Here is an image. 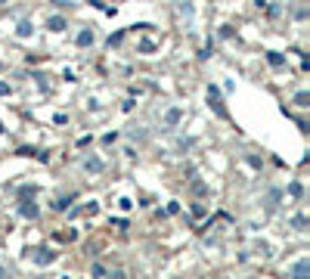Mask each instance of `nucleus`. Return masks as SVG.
Returning <instances> with one entry per match:
<instances>
[{
	"label": "nucleus",
	"instance_id": "1",
	"mask_svg": "<svg viewBox=\"0 0 310 279\" xmlns=\"http://www.w3.org/2000/svg\"><path fill=\"white\" fill-rule=\"evenodd\" d=\"M208 106L214 109L217 118H229V115H226V106H223V99H221V87H217V84H208Z\"/></svg>",
	"mask_w": 310,
	"mask_h": 279
},
{
	"label": "nucleus",
	"instance_id": "2",
	"mask_svg": "<svg viewBox=\"0 0 310 279\" xmlns=\"http://www.w3.org/2000/svg\"><path fill=\"white\" fill-rule=\"evenodd\" d=\"M16 211H19L22 220H38V217H41V205L34 202V199H19V208H16Z\"/></svg>",
	"mask_w": 310,
	"mask_h": 279
},
{
	"label": "nucleus",
	"instance_id": "3",
	"mask_svg": "<svg viewBox=\"0 0 310 279\" xmlns=\"http://www.w3.org/2000/svg\"><path fill=\"white\" fill-rule=\"evenodd\" d=\"M56 258H59V251L50 248V245H41L38 251H34V264H38V267H50Z\"/></svg>",
	"mask_w": 310,
	"mask_h": 279
},
{
	"label": "nucleus",
	"instance_id": "4",
	"mask_svg": "<svg viewBox=\"0 0 310 279\" xmlns=\"http://www.w3.org/2000/svg\"><path fill=\"white\" fill-rule=\"evenodd\" d=\"M16 155H25V158H38V161H50V152H44V149H34V146H19Z\"/></svg>",
	"mask_w": 310,
	"mask_h": 279
},
{
	"label": "nucleus",
	"instance_id": "5",
	"mask_svg": "<svg viewBox=\"0 0 310 279\" xmlns=\"http://www.w3.org/2000/svg\"><path fill=\"white\" fill-rule=\"evenodd\" d=\"M289 276H295V279H307V276H310V261H307V258L295 261L292 270H289Z\"/></svg>",
	"mask_w": 310,
	"mask_h": 279
},
{
	"label": "nucleus",
	"instance_id": "6",
	"mask_svg": "<svg viewBox=\"0 0 310 279\" xmlns=\"http://www.w3.org/2000/svg\"><path fill=\"white\" fill-rule=\"evenodd\" d=\"M16 199H38V183H22V186H16Z\"/></svg>",
	"mask_w": 310,
	"mask_h": 279
},
{
	"label": "nucleus",
	"instance_id": "7",
	"mask_svg": "<svg viewBox=\"0 0 310 279\" xmlns=\"http://www.w3.org/2000/svg\"><path fill=\"white\" fill-rule=\"evenodd\" d=\"M93 41H96V34H93V28H84L81 34L75 38V44L81 46V50H87V46H93Z\"/></svg>",
	"mask_w": 310,
	"mask_h": 279
},
{
	"label": "nucleus",
	"instance_id": "8",
	"mask_svg": "<svg viewBox=\"0 0 310 279\" xmlns=\"http://www.w3.org/2000/svg\"><path fill=\"white\" fill-rule=\"evenodd\" d=\"M84 171H87V174H102V171H106V165H102L99 155H90V158L84 161Z\"/></svg>",
	"mask_w": 310,
	"mask_h": 279
},
{
	"label": "nucleus",
	"instance_id": "9",
	"mask_svg": "<svg viewBox=\"0 0 310 279\" xmlns=\"http://www.w3.org/2000/svg\"><path fill=\"white\" fill-rule=\"evenodd\" d=\"M47 28H50L53 34H62V31L68 28V22H65L62 16H50V19H47Z\"/></svg>",
	"mask_w": 310,
	"mask_h": 279
},
{
	"label": "nucleus",
	"instance_id": "10",
	"mask_svg": "<svg viewBox=\"0 0 310 279\" xmlns=\"http://www.w3.org/2000/svg\"><path fill=\"white\" fill-rule=\"evenodd\" d=\"M31 34H34V25H31V22H28V19H22V22H19V25H16V38H22V41H28V38H31Z\"/></svg>",
	"mask_w": 310,
	"mask_h": 279
},
{
	"label": "nucleus",
	"instance_id": "11",
	"mask_svg": "<svg viewBox=\"0 0 310 279\" xmlns=\"http://www.w3.org/2000/svg\"><path fill=\"white\" fill-rule=\"evenodd\" d=\"M72 202H75V192H68V195H59V199L53 202V211H68V208H72Z\"/></svg>",
	"mask_w": 310,
	"mask_h": 279
},
{
	"label": "nucleus",
	"instance_id": "12",
	"mask_svg": "<svg viewBox=\"0 0 310 279\" xmlns=\"http://www.w3.org/2000/svg\"><path fill=\"white\" fill-rule=\"evenodd\" d=\"M285 192H289L292 199H304V183L301 180H292L289 186H285Z\"/></svg>",
	"mask_w": 310,
	"mask_h": 279
},
{
	"label": "nucleus",
	"instance_id": "13",
	"mask_svg": "<svg viewBox=\"0 0 310 279\" xmlns=\"http://www.w3.org/2000/svg\"><path fill=\"white\" fill-rule=\"evenodd\" d=\"M267 62H270V68H282L285 65V56L279 50H267Z\"/></svg>",
	"mask_w": 310,
	"mask_h": 279
},
{
	"label": "nucleus",
	"instance_id": "14",
	"mask_svg": "<svg viewBox=\"0 0 310 279\" xmlns=\"http://www.w3.org/2000/svg\"><path fill=\"white\" fill-rule=\"evenodd\" d=\"M180 121H183V112H180V109H168V112H165V124H168V127H177Z\"/></svg>",
	"mask_w": 310,
	"mask_h": 279
},
{
	"label": "nucleus",
	"instance_id": "15",
	"mask_svg": "<svg viewBox=\"0 0 310 279\" xmlns=\"http://www.w3.org/2000/svg\"><path fill=\"white\" fill-rule=\"evenodd\" d=\"M292 227H295L298 232H307V230H310V220H307V214H295V217H292Z\"/></svg>",
	"mask_w": 310,
	"mask_h": 279
},
{
	"label": "nucleus",
	"instance_id": "16",
	"mask_svg": "<svg viewBox=\"0 0 310 279\" xmlns=\"http://www.w3.org/2000/svg\"><path fill=\"white\" fill-rule=\"evenodd\" d=\"M292 102H295V106H298V109H310V93H307V90H298Z\"/></svg>",
	"mask_w": 310,
	"mask_h": 279
},
{
	"label": "nucleus",
	"instance_id": "17",
	"mask_svg": "<svg viewBox=\"0 0 310 279\" xmlns=\"http://www.w3.org/2000/svg\"><path fill=\"white\" fill-rule=\"evenodd\" d=\"M136 50L146 53V56H149V53H155V41H152V38H143L140 44H136Z\"/></svg>",
	"mask_w": 310,
	"mask_h": 279
},
{
	"label": "nucleus",
	"instance_id": "18",
	"mask_svg": "<svg viewBox=\"0 0 310 279\" xmlns=\"http://www.w3.org/2000/svg\"><path fill=\"white\" fill-rule=\"evenodd\" d=\"M192 195H208V186H205V183H192Z\"/></svg>",
	"mask_w": 310,
	"mask_h": 279
},
{
	"label": "nucleus",
	"instance_id": "19",
	"mask_svg": "<svg viewBox=\"0 0 310 279\" xmlns=\"http://www.w3.org/2000/svg\"><path fill=\"white\" fill-rule=\"evenodd\" d=\"M264 9H267V13H270L273 19H276V16H282V6H276V3H270V0H267V6H264Z\"/></svg>",
	"mask_w": 310,
	"mask_h": 279
},
{
	"label": "nucleus",
	"instance_id": "20",
	"mask_svg": "<svg viewBox=\"0 0 310 279\" xmlns=\"http://www.w3.org/2000/svg\"><path fill=\"white\" fill-rule=\"evenodd\" d=\"M90 143H93V137H90V134H84V137H78V143H75V146H78V149H87Z\"/></svg>",
	"mask_w": 310,
	"mask_h": 279
},
{
	"label": "nucleus",
	"instance_id": "21",
	"mask_svg": "<svg viewBox=\"0 0 310 279\" xmlns=\"http://www.w3.org/2000/svg\"><path fill=\"white\" fill-rule=\"evenodd\" d=\"M53 124H56V127H65V124H68V115L56 112V115H53Z\"/></svg>",
	"mask_w": 310,
	"mask_h": 279
},
{
	"label": "nucleus",
	"instance_id": "22",
	"mask_svg": "<svg viewBox=\"0 0 310 279\" xmlns=\"http://www.w3.org/2000/svg\"><path fill=\"white\" fill-rule=\"evenodd\" d=\"M211 50H214V41H208V44H205V46H202V53H199V59H208V56H211Z\"/></svg>",
	"mask_w": 310,
	"mask_h": 279
},
{
	"label": "nucleus",
	"instance_id": "23",
	"mask_svg": "<svg viewBox=\"0 0 310 279\" xmlns=\"http://www.w3.org/2000/svg\"><path fill=\"white\" fill-rule=\"evenodd\" d=\"M90 273H93V276H109V270L102 264H93V267H90Z\"/></svg>",
	"mask_w": 310,
	"mask_h": 279
},
{
	"label": "nucleus",
	"instance_id": "24",
	"mask_svg": "<svg viewBox=\"0 0 310 279\" xmlns=\"http://www.w3.org/2000/svg\"><path fill=\"white\" fill-rule=\"evenodd\" d=\"M121 41H124V31H115V34H112V38H109V46H118Z\"/></svg>",
	"mask_w": 310,
	"mask_h": 279
},
{
	"label": "nucleus",
	"instance_id": "25",
	"mask_svg": "<svg viewBox=\"0 0 310 279\" xmlns=\"http://www.w3.org/2000/svg\"><path fill=\"white\" fill-rule=\"evenodd\" d=\"M112 227H118V230H128V220H124V217H112Z\"/></svg>",
	"mask_w": 310,
	"mask_h": 279
},
{
	"label": "nucleus",
	"instance_id": "26",
	"mask_svg": "<svg viewBox=\"0 0 310 279\" xmlns=\"http://www.w3.org/2000/svg\"><path fill=\"white\" fill-rule=\"evenodd\" d=\"M196 9H192V3H180V16H192Z\"/></svg>",
	"mask_w": 310,
	"mask_h": 279
},
{
	"label": "nucleus",
	"instance_id": "27",
	"mask_svg": "<svg viewBox=\"0 0 310 279\" xmlns=\"http://www.w3.org/2000/svg\"><path fill=\"white\" fill-rule=\"evenodd\" d=\"M295 19L304 22V19H307V6H298V9H295Z\"/></svg>",
	"mask_w": 310,
	"mask_h": 279
},
{
	"label": "nucleus",
	"instance_id": "28",
	"mask_svg": "<svg viewBox=\"0 0 310 279\" xmlns=\"http://www.w3.org/2000/svg\"><path fill=\"white\" fill-rule=\"evenodd\" d=\"M118 208H121V211H131L133 202H131V199H118Z\"/></svg>",
	"mask_w": 310,
	"mask_h": 279
},
{
	"label": "nucleus",
	"instance_id": "29",
	"mask_svg": "<svg viewBox=\"0 0 310 279\" xmlns=\"http://www.w3.org/2000/svg\"><path fill=\"white\" fill-rule=\"evenodd\" d=\"M165 214H180V205H177V202H171V205L165 208Z\"/></svg>",
	"mask_w": 310,
	"mask_h": 279
},
{
	"label": "nucleus",
	"instance_id": "30",
	"mask_svg": "<svg viewBox=\"0 0 310 279\" xmlns=\"http://www.w3.org/2000/svg\"><path fill=\"white\" fill-rule=\"evenodd\" d=\"M115 140H118V134H115V131H112V134H106V137H102V143H106V146H112V143H115Z\"/></svg>",
	"mask_w": 310,
	"mask_h": 279
},
{
	"label": "nucleus",
	"instance_id": "31",
	"mask_svg": "<svg viewBox=\"0 0 310 279\" xmlns=\"http://www.w3.org/2000/svg\"><path fill=\"white\" fill-rule=\"evenodd\" d=\"M192 217H205V205H192Z\"/></svg>",
	"mask_w": 310,
	"mask_h": 279
},
{
	"label": "nucleus",
	"instance_id": "32",
	"mask_svg": "<svg viewBox=\"0 0 310 279\" xmlns=\"http://www.w3.org/2000/svg\"><path fill=\"white\" fill-rule=\"evenodd\" d=\"M9 90H13V87H9L6 81H0V96H9Z\"/></svg>",
	"mask_w": 310,
	"mask_h": 279
},
{
	"label": "nucleus",
	"instance_id": "33",
	"mask_svg": "<svg viewBox=\"0 0 310 279\" xmlns=\"http://www.w3.org/2000/svg\"><path fill=\"white\" fill-rule=\"evenodd\" d=\"M279 199H282V192H279V189H270V202H273V205H276Z\"/></svg>",
	"mask_w": 310,
	"mask_h": 279
},
{
	"label": "nucleus",
	"instance_id": "34",
	"mask_svg": "<svg viewBox=\"0 0 310 279\" xmlns=\"http://www.w3.org/2000/svg\"><path fill=\"white\" fill-rule=\"evenodd\" d=\"M298 131H301V134H307V131H310V124H307L304 118H298Z\"/></svg>",
	"mask_w": 310,
	"mask_h": 279
},
{
	"label": "nucleus",
	"instance_id": "35",
	"mask_svg": "<svg viewBox=\"0 0 310 279\" xmlns=\"http://www.w3.org/2000/svg\"><path fill=\"white\" fill-rule=\"evenodd\" d=\"M0 137H3V121H0Z\"/></svg>",
	"mask_w": 310,
	"mask_h": 279
},
{
	"label": "nucleus",
	"instance_id": "36",
	"mask_svg": "<svg viewBox=\"0 0 310 279\" xmlns=\"http://www.w3.org/2000/svg\"><path fill=\"white\" fill-rule=\"evenodd\" d=\"M0 276H3V264H0Z\"/></svg>",
	"mask_w": 310,
	"mask_h": 279
}]
</instances>
